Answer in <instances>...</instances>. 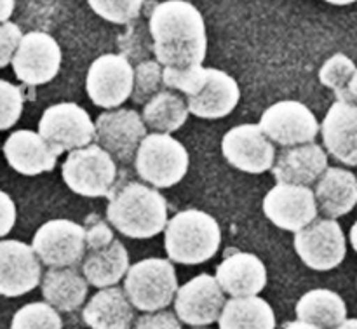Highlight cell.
Wrapping results in <instances>:
<instances>
[{
	"label": "cell",
	"mask_w": 357,
	"mask_h": 329,
	"mask_svg": "<svg viewBox=\"0 0 357 329\" xmlns=\"http://www.w3.org/2000/svg\"><path fill=\"white\" fill-rule=\"evenodd\" d=\"M149 28L160 66L188 68L202 65L208 51L206 23L190 2L166 0L157 3L150 14Z\"/></svg>",
	"instance_id": "obj_1"
},
{
	"label": "cell",
	"mask_w": 357,
	"mask_h": 329,
	"mask_svg": "<svg viewBox=\"0 0 357 329\" xmlns=\"http://www.w3.org/2000/svg\"><path fill=\"white\" fill-rule=\"evenodd\" d=\"M107 218L122 236L150 239L166 229L167 202L160 192L138 181H126L112 187Z\"/></svg>",
	"instance_id": "obj_2"
},
{
	"label": "cell",
	"mask_w": 357,
	"mask_h": 329,
	"mask_svg": "<svg viewBox=\"0 0 357 329\" xmlns=\"http://www.w3.org/2000/svg\"><path fill=\"white\" fill-rule=\"evenodd\" d=\"M222 244V230L211 215L199 209L180 211L167 222L164 246L169 260L199 265L211 260Z\"/></svg>",
	"instance_id": "obj_3"
},
{
	"label": "cell",
	"mask_w": 357,
	"mask_h": 329,
	"mask_svg": "<svg viewBox=\"0 0 357 329\" xmlns=\"http://www.w3.org/2000/svg\"><path fill=\"white\" fill-rule=\"evenodd\" d=\"M135 167L138 176L155 188L174 187L188 171L187 148L164 132L146 135L136 150Z\"/></svg>",
	"instance_id": "obj_4"
},
{
	"label": "cell",
	"mask_w": 357,
	"mask_h": 329,
	"mask_svg": "<svg viewBox=\"0 0 357 329\" xmlns=\"http://www.w3.org/2000/svg\"><path fill=\"white\" fill-rule=\"evenodd\" d=\"M178 291V277L171 261L146 258L129 267L124 281V293L132 307L142 312L166 309Z\"/></svg>",
	"instance_id": "obj_5"
},
{
	"label": "cell",
	"mask_w": 357,
	"mask_h": 329,
	"mask_svg": "<svg viewBox=\"0 0 357 329\" xmlns=\"http://www.w3.org/2000/svg\"><path fill=\"white\" fill-rule=\"evenodd\" d=\"M61 176L66 187L82 197H105L117 178V166L100 145H87L70 152L63 162Z\"/></svg>",
	"instance_id": "obj_6"
},
{
	"label": "cell",
	"mask_w": 357,
	"mask_h": 329,
	"mask_svg": "<svg viewBox=\"0 0 357 329\" xmlns=\"http://www.w3.org/2000/svg\"><path fill=\"white\" fill-rule=\"evenodd\" d=\"M38 135L56 155L84 148L94 139V122L82 107L58 103L49 107L38 122Z\"/></svg>",
	"instance_id": "obj_7"
},
{
	"label": "cell",
	"mask_w": 357,
	"mask_h": 329,
	"mask_svg": "<svg viewBox=\"0 0 357 329\" xmlns=\"http://www.w3.org/2000/svg\"><path fill=\"white\" fill-rule=\"evenodd\" d=\"M31 250L49 268L75 267L86 257L84 227L70 220H51L35 232Z\"/></svg>",
	"instance_id": "obj_8"
},
{
	"label": "cell",
	"mask_w": 357,
	"mask_h": 329,
	"mask_svg": "<svg viewBox=\"0 0 357 329\" xmlns=\"http://www.w3.org/2000/svg\"><path fill=\"white\" fill-rule=\"evenodd\" d=\"M295 250L309 268L328 272L337 268L347 254V244L337 220H314L295 234Z\"/></svg>",
	"instance_id": "obj_9"
},
{
	"label": "cell",
	"mask_w": 357,
	"mask_h": 329,
	"mask_svg": "<svg viewBox=\"0 0 357 329\" xmlns=\"http://www.w3.org/2000/svg\"><path fill=\"white\" fill-rule=\"evenodd\" d=\"M135 68L122 54H103L89 66L86 89L91 101L101 108L121 107L132 94Z\"/></svg>",
	"instance_id": "obj_10"
},
{
	"label": "cell",
	"mask_w": 357,
	"mask_h": 329,
	"mask_svg": "<svg viewBox=\"0 0 357 329\" xmlns=\"http://www.w3.org/2000/svg\"><path fill=\"white\" fill-rule=\"evenodd\" d=\"M258 125L271 141L284 148L314 143L319 135L316 115L300 101L274 103L264 112Z\"/></svg>",
	"instance_id": "obj_11"
},
{
	"label": "cell",
	"mask_w": 357,
	"mask_h": 329,
	"mask_svg": "<svg viewBox=\"0 0 357 329\" xmlns=\"http://www.w3.org/2000/svg\"><path fill=\"white\" fill-rule=\"evenodd\" d=\"M14 73L26 86H42L58 75L61 49L45 31H28L21 37L13 56Z\"/></svg>",
	"instance_id": "obj_12"
},
{
	"label": "cell",
	"mask_w": 357,
	"mask_h": 329,
	"mask_svg": "<svg viewBox=\"0 0 357 329\" xmlns=\"http://www.w3.org/2000/svg\"><path fill=\"white\" fill-rule=\"evenodd\" d=\"M264 213L275 227L300 232L317 220L314 190L302 185L278 183L264 199Z\"/></svg>",
	"instance_id": "obj_13"
},
{
	"label": "cell",
	"mask_w": 357,
	"mask_h": 329,
	"mask_svg": "<svg viewBox=\"0 0 357 329\" xmlns=\"http://www.w3.org/2000/svg\"><path fill=\"white\" fill-rule=\"evenodd\" d=\"M223 157L230 166L250 174H261L275 162L274 143L258 124H243L230 129L222 139Z\"/></svg>",
	"instance_id": "obj_14"
},
{
	"label": "cell",
	"mask_w": 357,
	"mask_h": 329,
	"mask_svg": "<svg viewBox=\"0 0 357 329\" xmlns=\"http://www.w3.org/2000/svg\"><path fill=\"white\" fill-rule=\"evenodd\" d=\"M145 136L146 125L143 124V118L128 108L105 112L94 124V139L98 145L119 162H131Z\"/></svg>",
	"instance_id": "obj_15"
},
{
	"label": "cell",
	"mask_w": 357,
	"mask_h": 329,
	"mask_svg": "<svg viewBox=\"0 0 357 329\" xmlns=\"http://www.w3.org/2000/svg\"><path fill=\"white\" fill-rule=\"evenodd\" d=\"M173 302L181 323L201 328L218 321L227 300L216 279L213 275L201 274L178 288Z\"/></svg>",
	"instance_id": "obj_16"
},
{
	"label": "cell",
	"mask_w": 357,
	"mask_h": 329,
	"mask_svg": "<svg viewBox=\"0 0 357 329\" xmlns=\"http://www.w3.org/2000/svg\"><path fill=\"white\" fill-rule=\"evenodd\" d=\"M40 277V261L31 246L21 240H0V295H26L37 288Z\"/></svg>",
	"instance_id": "obj_17"
},
{
	"label": "cell",
	"mask_w": 357,
	"mask_h": 329,
	"mask_svg": "<svg viewBox=\"0 0 357 329\" xmlns=\"http://www.w3.org/2000/svg\"><path fill=\"white\" fill-rule=\"evenodd\" d=\"M328 152L345 166H357V105L337 100L319 128Z\"/></svg>",
	"instance_id": "obj_18"
},
{
	"label": "cell",
	"mask_w": 357,
	"mask_h": 329,
	"mask_svg": "<svg viewBox=\"0 0 357 329\" xmlns=\"http://www.w3.org/2000/svg\"><path fill=\"white\" fill-rule=\"evenodd\" d=\"M215 279L232 298L257 296L267 286V268L257 254L236 251L216 267Z\"/></svg>",
	"instance_id": "obj_19"
},
{
	"label": "cell",
	"mask_w": 357,
	"mask_h": 329,
	"mask_svg": "<svg viewBox=\"0 0 357 329\" xmlns=\"http://www.w3.org/2000/svg\"><path fill=\"white\" fill-rule=\"evenodd\" d=\"M328 169V155L317 143L289 146L279 153L272 166V174L279 183L309 185L316 183Z\"/></svg>",
	"instance_id": "obj_20"
},
{
	"label": "cell",
	"mask_w": 357,
	"mask_h": 329,
	"mask_svg": "<svg viewBox=\"0 0 357 329\" xmlns=\"http://www.w3.org/2000/svg\"><path fill=\"white\" fill-rule=\"evenodd\" d=\"M3 155L7 162L24 176H38L54 169L58 155L42 139L38 132L21 129L13 132L3 143Z\"/></svg>",
	"instance_id": "obj_21"
},
{
	"label": "cell",
	"mask_w": 357,
	"mask_h": 329,
	"mask_svg": "<svg viewBox=\"0 0 357 329\" xmlns=\"http://www.w3.org/2000/svg\"><path fill=\"white\" fill-rule=\"evenodd\" d=\"M241 89L236 79L222 70L208 68L206 86L195 96H187V108L195 117L215 121L227 117L237 107Z\"/></svg>",
	"instance_id": "obj_22"
},
{
	"label": "cell",
	"mask_w": 357,
	"mask_h": 329,
	"mask_svg": "<svg viewBox=\"0 0 357 329\" xmlns=\"http://www.w3.org/2000/svg\"><path fill=\"white\" fill-rule=\"evenodd\" d=\"M314 197L330 220L349 215L357 204V176L342 167H328L317 180Z\"/></svg>",
	"instance_id": "obj_23"
},
{
	"label": "cell",
	"mask_w": 357,
	"mask_h": 329,
	"mask_svg": "<svg viewBox=\"0 0 357 329\" xmlns=\"http://www.w3.org/2000/svg\"><path fill=\"white\" fill-rule=\"evenodd\" d=\"M82 319L91 329H131L135 310L121 288H105L87 302Z\"/></svg>",
	"instance_id": "obj_24"
},
{
	"label": "cell",
	"mask_w": 357,
	"mask_h": 329,
	"mask_svg": "<svg viewBox=\"0 0 357 329\" xmlns=\"http://www.w3.org/2000/svg\"><path fill=\"white\" fill-rule=\"evenodd\" d=\"M129 270V254L121 240L114 239L110 246L89 251L82 260V274L87 284L94 288H112Z\"/></svg>",
	"instance_id": "obj_25"
},
{
	"label": "cell",
	"mask_w": 357,
	"mask_h": 329,
	"mask_svg": "<svg viewBox=\"0 0 357 329\" xmlns=\"http://www.w3.org/2000/svg\"><path fill=\"white\" fill-rule=\"evenodd\" d=\"M87 284L79 270L73 267L49 268L42 281V295L45 302L61 312H73L86 302Z\"/></svg>",
	"instance_id": "obj_26"
},
{
	"label": "cell",
	"mask_w": 357,
	"mask_h": 329,
	"mask_svg": "<svg viewBox=\"0 0 357 329\" xmlns=\"http://www.w3.org/2000/svg\"><path fill=\"white\" fill-rule=\"evenodd\" d=\"M296 317L321 329H333L347 319V305L338 293L312 289L296 303Z\"/></svg>",
	"instance_id": "obj_27"
},
{
	"label": "cell",
	"mask_w": 357,
	"mask_h": 329,
	"mask_svg": "<svg viewBox=\"0 0 357 329\" xmlns=\"http://www.w3.org/2000/svg\"><path fill=\"white\" fill-rule=\"evenodd\" d=\"M220 329H275L272 307L260 296L227 300L218 317Z\"/></svg>",
	"instance_id": "obj_28"
},
{
	"label": "cell",
	"mask_w": 357,
	"mask_h": 329,
	"mask_svg": "<svg viewBox=\"0 0 357 329\" xmlns=\"http://www.w3.org/2000/svg\"><path fill=\"white\" fill-rule=\"evenodd\" d=\"M188 108L183 98L171 91H160L150 98L143 107V124L153 131L169 132L178 131L187 122Z\"/></svg>",
	"instance_id": "obj_29"
},
{
	"label": "cell",
	"mask_w": 357,
	"mask_h": 329,
	"mask_svg": "<svg viewBox=\"0 0 357 329\" xmlns=\"http://www.w3.org/2000/svg\"><path fill=\"white\" fill-rule=\"evenodd\" d=\"M357 72L356 63L349 56L337 52L324 61L319 70V80L328 89L335 91L337 100L347 101V86Z\"/></svg>",
	"instance_id": "obj_30"
},
{
	"label": "cell",
	"mask_w": 357,
	"mask_h": 329,
	"mask_svg": "<svg viewBox=\"0 0 357 329\" xmlns=\"http://www.w3.org/2000/svg\"><path fill=\"white\" fill-rule=\"evenodd\" d=\"M63 321L58 310L49 303H28L13 317L10 329H61Z\"/></svg>",
	"instance_id": "obj_31"
},
{
	"label": "cell",
	"mask_w": 357,
	"mask_h": 329,
	"mask_svg": "<svg viewBox=\"0 0 357 329\" xmlns=\"http://www.w3.org/2000/svg\"><path fill=\"white\" fill-rule=\"evenodd\" d=\"M162 66L159 61H143L135 70V82H132V101L145 105L150 98L162 91Z\"/></svg>",
	"instance_id": "obj_32"
},
{
	"label": "cell",
	"mask_w": 357,
	"mask_h": 329,
	"mask_svg": "<svg viewBox=\"0 0 357 329\" xmlns=\"http://www.w3.org/2000/svg\"><path fill=\"white\" fill-rule=\"evenodd\" d=\"M208 80V68L197 65L188 66V68H171L164 66L162 68V84L169 89L180 91L187 96H195L201 93L202 87Z\"/></svg>",
	"instance_id": "obj_33"
},
{
	"label": "cell",
	"mask_w": 357,
	"mask_h": 329,
	"mask_svg": "<svg viewBox=\"0 0 357 329\" xmlns=\"http://www.w3.org/2000/svg\"><path fill=\"white\" fill-rule=\"evenodd\" d=\"M91 9L114 24H129L138 20L145 0H87Z\"/></svg>",
	"instance_id": "obj_34"
},
{
	"label": "cell",
	"mask_w": 357,
	"mask_h": 329,
	"mask_svg": "<svg viewBox=\"0 0 357 329\" xmlns=\"http://www.w3.org/2000/svg\"><path fill=\"white\" fill-rule=\"evenodd\" d=\"M23 112V93L17 86L0 80V131L10 129Z\"/></svg>",
	"instance_id": "obj_35"
},
{
	"label": "cell",
	"mask_w": 357,
	"mask_h": 329,
	"mask_svg": "<svg viewBox=\"0 0 357 329\" xmlns=\"http://www.w3.org/2000/svg\"><path fill=\"white\" fill-rule=\"evenodd\" d=\"M84 236H86V251H98L103 250V247L110 246L114 243V232H112L110 227L107 225V222L100 218L96 215H91L86 220V225H84Z\"/></svg>",
	"instance_id": "obj_36"
},
{
	"label": "cell",
	"mask_w": 357,
	"mask_h": 329,
	"mask_svg": "<svg viewBox=\"0 0 357 329\" xmlns=\"http://www.w3.org/2000/svg\"><path fill=\"white\" fill-rule=\"evenodd\" d=\"M21 37V28L16 23H0V68H6L16 52L17 44H20Z\"/></svg>",
	"instance_id": "obj_37"
},
{
	"label": "cell",
	"mask_w": 357,
	"mask_h": 329,
	"mask_svg": "<svg viewBox=\"0 0 357 329\" xmlns=\"http://www.w3.org/2000/svg\"><path fill=\"white\" fill-rule=\"evenodd\" d=\"M135 329H181L178 317L173 312H146L136 321Z\"/></svg>",
	"instance_id": "obj_38"
},
{
	"label": "cell",
	"mask_w": 357,
	"mask_h": 329,
	"mask_svg": "<svg viewBox=\"0 0 357 329\" xmlns=\"http://www.w3.org/2000/svg\"><path fill=\"white\" fill-rule=\"evenodd\" d=\"M16 223V206L13 199L0 190V237H6Z\"/></svg>",
	"instance_id": "obj_39"
},
{
	"label": "cell",
	"mask_w": 357,
	"mask_h": 329,
	"mask_svg": "<svg viewBox=\"0 0 357 329\" xmlns=\"http://www.w3.org/2000/svg\"><path fill=\"white\" fill-rule=\"evenodd\" d=\"M14 13V0H0V23L9 21Z\"/></svg>",
	"instance_id": "obj_40"
},
{
	"label": "cell",
	"mask_w": 357,
	"mask_h": 329,
	"mask_svg": "<svg viewBox=\"0 0 357 329\" xmlns=\"http://www.w3.org/2000/svg\"><path fill=\"white\" fill-rule=\"evenodd\" d=\"M347 101H352V103L357 105V72L347 86Z\"/></svg>",
	"instance_id": "obj_41"
},
{
	"label": "cell",
	"mask_w": 357,
	"mask_h": 329,
	"mask_svg": "<svg viewBox=\"0 0 357 329\" xmlns=\"http://www.w3.org/2000/svg\"><path fill=\"white\" fill-rule=\"evenodd\" d=\"M282 329H321L317 326H312L309 323H303V321H293V323H288Z\"/></svg>",
	"instance_id": "obj_42"
},
{
	"label": "cell",
	"mask_w": 357,
	"mask_h": 329,
	"mask_svg": "<svg viewBox=\"0 0 357 329\" xmlns=\"http://www.w3.org/2000/svg\"><path fill=\"white\" fill-rule=\"evenodd\" d=\"M333 329H357V319H345L344 323Z\"/></svg>",
	"instance_id": "obj_43"
},
{
	"label": "cell",
	"mask_w": 357,
	"mask_h": 329,
	"mask_svg": "<svg viewBox=\"0 0 357 329\" xmlns=\"http://www.w3.org/2000/svg\"><path fill=\"white\" fill-rule=\"evenodd\" d=\"M351 244H352V247H354V251L357 253V222L354 223V225H352V229H351Z\"/></svg>",
	"instance_id": "obj_44"
},
{
	"label": "cell",
	"mask_w": 357,
	"mask_h": 329,
	"mask_svg": "<svg viewBox=\"0 0 357 329\" xmlns=\"http://www.w3.org/2000/svg\"><path fill=\"white\" fill-rule=\"evenodd\" d=\"M326 2L333 3V6H349V3H354L357 0H326Z\"/></svg>",
	"instance_id": "obj_45"
}]
</instances>
